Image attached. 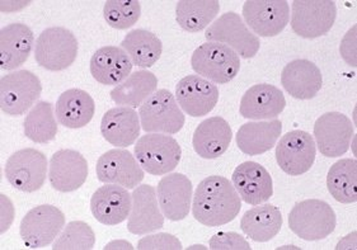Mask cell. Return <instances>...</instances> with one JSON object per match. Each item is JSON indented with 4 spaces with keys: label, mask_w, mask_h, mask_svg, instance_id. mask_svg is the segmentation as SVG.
<instances>
[{
    "label": "cell",
    "mask_w": 357,
    "mask_h": 250,
    "mask_svg": "<svg viewBox=\"0 0 357 250\" xmlns=\"http://www.w3.org/2000/svg\"><path fill=\"white\" fill-rule=\"evenodd\" d=\"M241 208L242 198L233 183L220 175L204 179L193 193V217L205 226L216 228L233 221Z\"/></svg>",
    "instance_id": "cell-1"
},
{
    "label": "cell",
    "mask_w": 357,
    "mask_h": 250,
    "mask_svg": "<svg viewBox=\"0 0 357 250\" xmlns=\"http://www.w3.org/2000/svg\"><path fill=\"white\" fill-rule=\"evenodd\" d=\"M337 225L335 210L326 201H301L289 214V228L295 235L307 242L328 237Z\"/></svg>",
    "instance_id": "cell-2"
},
{
    "label": "cell",
    "mask_w": 357,
    "mask_h": 250,
    "mask_svg": "<svg viewBox=\"0 0 357 250\" xmlns=\"http://www.w3.org/2000/svg\"><path fill=\"white\" fill-rule=\"evenodd\" d=\"M193 72L215 84H227L241 70V58L236 51L219 42L200 45L191 58Z\"/></svg>",
    "instance_id": "cell-3"
},
{
    "label": "cell",
    "mask_w": 357,
    "mask_h": 250,
    "mask_svg": "<svg viewBox=\"0 0 357 250\" xmlns=\"http://www.w3.org/2000/svg\"><path fill=\"white\" fill-rule=\"evenodd\" d=\"M142 129L146 134L174 135L185 126V115L168 89H159L139 109Z\"/></svg>",
    "instance_id": "cell-4"
},
{
    "label": "cell",
    "mask_w": 357,
    "mask_h": 250,
    "mask_svg": "<svg viewBox=\"0 0 357 250\" xmlns=\"http://www.w3.org/2000/svg\"><path fill=\"white\" fill-rule=\"evenodd\" d=\"M136 160L151 175H165L178 166L182 149L176 139L167 134H146L135 145Z\"/></svg>",
    "instance_id": "cell-5"
},
{
    "label": "cell",
    "mask_w": 357,
    "mask_h": 250,
    "mask_svg": "<svg viewBox=\"0 0 357 250\" xmlns=\"http://www.w3.org/2000/svg\"><path fill=\"white\" fill-rule=\"evenodd\" d=\"M78 40L64 27L43 31L35 46V60L43 69L61 72L74 64L78 56Z\"/></svg>",
    "instance_id": "cell-6"
},
{
    "label": "cell",
    "mask_w": 357,
    "mask_h": 250,
    "mask_svg": "<svg viewBox=\"0 0 357 250\" xmlns=\"http://www.w3.org/2000/svg\"><path fill=\"white\" fill-rule=\"evenodd\" d=\"M43 92L41 80L29 70H17L0 80V107L9 116L24 115Z\"/></svg>",
    "instance_id": "cell-7"
},
{
    "label": "cell",
    "mask_w": 357,
    "mask_h": 250,
    "mask_svg": "<svg viewBox=\"0 0 357 250\" xmlns=\"http://www.w3.org/2000/svg\"><path fill=\"white\" fill-rule=\"evenodd\" d=\"M207 42L227 45L239 58H255L259 51V38L250 32L243 18L236 12H227L215 19L205 32Z\"/></svg>",
    "instance_id": "cell-8"
},
{
    "label": "cell",
    "mask_w": 357,
    "mask_h": 250,
    "mask_svg": "<svg viewBox=\"0 0 357 250\" xmlns=\"http://www.w3.org/2000/svg\"><path fill=\"white\" fill-rule=\"evenodd\" d=\"M337 18V6L332 0H295L291 6V29L303 38L327 35Z\"/></svg>",
    "instance_id": "cell-9"
},
{
    "label": "cell",
    "mask_w": 357,
    "mask_h": 250,
    "mask_svg": "<svg viewBox=\"0 0 357 250\" xmlns=\"http://www.w3.org/2000/svg\"><path fill=\"white\" fill-rule=\"evenodd\" d=\"M47 157L33 148L15 151L6 163V177L10 186L21 192L38 191L47 177Z\"/></svg>",
    "instance_id": "cell-10"
},
{
    "label": "cell",
    "mask_w": 357,
    "mask_h": 250,
    "mask_svg": "<svg viewBox=\"0 0 357 250\" xmlns=\"http://www.w3.org/2000/svg\"><path fill=\"white\" fill-rule=\"evenodd\" d=\"M65 228V214L52 205H40L29 210L20 226L23 243L31 249L50 245Z\"/></svg>",
    "instance_id": "cell-11"
},
{
    "label": "cell",
    "mask_w": 357,
    "mask_h": 250,
    "mask_svg": "<svg viewBox=\"0 0 357 250\" xmlns=\"http://www.w3.org/2000/svg\"><path fill=\"white\" fill-rule=\"evenodd\" d=\"M317 146L314 137L301 130H294L281 137L276 145V160L282 172L299 177L314 164Z\"/></svg>",
    "instance_id": "cell-12"
},
{
    "label": "cell",
    "mask_w": 357,
    "mask_h": 250,
    "mask_svg": "<svg viewBox=\"0 0 357 250\" xmlns=\"http://www.w3.org/2000/svg\"><path fill=\"white\" fill-rule=\"evenodd\" d=\"M243 21L257 37L278 36L290 22V6L286 0H248Z\"/></svg>",
    "instance_id": "cell-13"
},
{
    "label": "cell",
    "mask_w": 357,
    "mask_h": 250,
    "mask_svg": "<svg viewBox=\"0 0 357 250\" xmlns=\"http://www.w3.org/2000/svg\"><path fill=\"white\" fill-rule=\"evenodd\" d=\"M354 134L355 127L350 118L340 112H327L315 121V146L324 157L344 155L350 149Z\"/></svg>",
    "instance_id": "cell-14"
},
{
    "label": "cell",
    "mask_w": 357,
    "mask_h": 250,
    "mask_svg": "<svg viewBox=\"0 0 357 250\" xmlns=\"http://www.w3.org/2000/svg\"><path fill=\"white\" fill-rule=\"evenodd\" d=\"M96 173L102 183L119 185L126 189H134L145 178L144 169L136 157L129 150L120 148L108 150L100 157Z\"/></svg>",
    "instance_id": "cell-15"
},
{
    "label": "cell",
    "mask_w": 357,
    "mask_h": 250,
    "mask_svg": "<svg viewBox=\"0 0 357 250\" xmlns=\"http://www.w3.org/2000/svg\"><path fill=\"white\" fill-rule=\"evenodd\" d=\"M157 196L165 217L169 221H182L192 208V182L185 174L168 173L158 183Z\"/></svg>",
    "instance_id": "cell-16"
},
{
    "label": "cell",
    "mask_w": 357,
    "mask_h": 250,
    "mask_svg": "<svg viewBox=\"0 0 357 250\" xmlns=\"http://www.w3.org/2000/svg\"><path fill=\"white\" fill-rule=\"evenodd\" d=\"M132 206L128 230L134 235H146L165 226V214L158 202L157 189L151 185H139L132 192Z\"/></svg>",
    "instance_id": "cell-17"
},
{
    "label": "cell",
    "mask_w": 357,
    "mask_h": 250,
    "mask_svg": "<svg viewBox=\"0 0 357 250\" xmlns=\"http://www.w3.org/2000/svg\"><path fill=\"white\" fill-rule=\"evenodd\" d=\"M176 100L179 107L191 117L206 116L219 100V89L200 75H187L176 86Z\"/></svg>",
    "instance_id": "cell-18"
},
{
    "label": "cell",
    "mask_w": 357,
    "mask_h": 250,
    "mask_svg": "<svg viewBox=\"0 0 357 250\" xmlns=\"http://www.w3.org/2000/svg\"><path fill=\"white\" fill-rule=\"evenodd\" d=\"M88 173V162L79 151L63 149L51 157L49 180L59 192L77 191L86 183Z\"/></svg>",
    "instance_id": "cell-19"
},
{
    "label": "cell",
    "mask_w": 357,
    "mask_h": 250,
    "mask_svg": "<svg viewBox=\"0 0 357 250\" xmlns=\"http://www.w3.org/2000/svg\"><path fill=\"white\" fill-rule=\"evenodd\" d=\"M231 182L242 201L252 206L262 205L273 194V182L270 173L256 162H244L238 165Z\"/></svg>",
    "instance_id": "cell-20"
},
{
    "label": "cell",
    "mask_w": 357,
    "mask_h": 250,
    "mask_svg": "<svg viewBox=\"0 0 357 250\" xmlns=\"http://www.w3.org/2000/svg\"><path fill=\"white\" fill-rule=\"evenodd\" d=\"M132 196L125 187L108 185L100 187L92 196L91 210L97 221L114 226L129 219Z\"/></svg>",
    "instance_id": "cell-21"
},
{
    "label": "cell",
    "mask_w": 357,
    "mask_h": 250,
    "mask_svg": "<svg viewBox=\"0 0 357 250\" xmlns=\"http://www.w3.org/2000/svg\"><path fill=\"white\" fill-rule=\"evenodd\" d=\"M286 107L284 93L271 84H256L243 94L241 100V116L253 121L275 120Z\"/></svg>",
    "instance_id": "cell-22"
},
{
    "label": "cell",
    "mask_w": 357,
    "mask_h": 250,
    "mask_svg": "<svg viewBox=\"0 0 357 250\" xmlns=\"http://www.w3.org/2000/svg\"><path fill=\"white\" fill-rule=\"evenodd\" d=\"M140 117L134 108L126 106L111 108L102 117V136L116 148L125 149L135 143L140 136Z\"/></svg>",
    "instance_id": "cell-23"
},
{
    "label": "cell",
    "mask_w": 357,
    "mask_h": 250,
    "mask_svg": "<svg viewBox=\"0 0 357 250\" xmlns=\"http://www.w3.org/2000/svg\"><path fill=\"white\" fill-rule=\"evenodd\" d=\"M281 84L295 100H313L321 92L323 77L314 63L305 58H298L284 68Z\"/></svg>",
    "instance_id": "cell-24"
},
{
    "label": "cell",
    "mask_w": 357,
    "mask_h": 250,
    "mask_svg": "<svg viewBox=\"0 0 357 250\" xmlns=\"http://www.w3.org/2000/svg\"><path fill=\"white\" fill-rule=\"evenodd\" d=\"M35 45L32 29L23 23H12L0 31V65L15 70L29 60Z\"/></svg>",
    "instance_id": "cell-25"
},
{
    "label": "cell",
    "mask_w": 357,
    "mask_h": 250,
    "mask_svg": "<svg viewBox=\"0 0 357 250\" xmlns=\"http://www.w3.org/2000/svg\"><path fill=\"white\" fill-rule=\"evenodd\" d=\"M132 66L126 51L119 46L100 47L91 58V74L103 86L121 84L129 78Z\"/></svg>",
    "instance_id": "cell-26"
},
{
    "label": "cell",
    "mask_w": 357,
    "mask_h": 250,
    "mask_svg": "<svg viewBox=\"0 0 357 250\" xmlns=\"http://www.w3.org/2000/svg\"><path fill=\"white\" fill-rule=\"evenodd\" d=\"M233 131L222 117L215 116L201 122L193 132L192 146L196 154L204 159H218L228 150Z\"/></svg>",
    "instance_id": "cell-27"
},
{
    "label": "cell",
    "mask_w": 357,
    "mask_h": 250,
    "mask_svg": "<svg viewBox=\"0 0 357 250\" xmlns=\"http://www.w3.org/2000/svg\"><path fill=\"white\" fill-rule=\"evenodd\" d=\"M281 132L282 123L278 118L268 121L247 122L236 132V145L245 155L256 157L276 146Z\"/></svg>",
    "instance_id": "cell-28"
},
{
    "label": "cell",
    "mask_w": 357,
    "mask_h": 250,
    "mask_svg": "<svg viewBox=\"0 0 357 250\" xmlns=\"http://www.w3.org/2000/svg\"><path fill=\"white\" fill-rule=\"evenodd\" d=\"M96 104L91 94L73 88L65 91L56 102V117L60 125L66 129L86 127L93 118Z\"/></svg>",
    "instance_id": "cell-29"
},
{
    "label": "cell",
    "mask_w": 357,
    "mask_h": 250,
    "mask_svg": "<svg viewBox=\"0 0 357 250\" xmlns=\"http://www.w3.org/2000/svg\"><path fill=\"white\" fill-rule=\"evenodd\" d=\"M282 222V214L276 206L257 205L243 214L241 229L253 242L266 243L279 234Z\"/></svg>",
    "instance_id": "cell-30"
},
{
    "label": "cell",
    "mask_w": 357,
    "mask_h": 250,
    "mask_svg": "<svg viewBox=\"0 0 357 250\" xmlns=\"http://www.w3.org/2000/svg\"><path fill=\"white\" fill-rule=\"evenodd\" d=\"M158 79L149 70L131 72L129 78L111 91V100L119 106L135 108L142 106L151 94L157 92Z\"/></svg>",
    "instance_id": "cell-31"
},
{
    "label": "cell",
    "mask_w": 357,
    "mask_h": 250,
    "mask_svg": "<svg viewBox=\"0 0 357 250\" xmlns=\"http://www.w3.org/2000/svg\"><path fill=\"white\" fill-rule=\"evenodd\" d=\"M121 47L129 55L132 65L148 69L160 58L163 43L153 32L146 29H132L122 40Z\"/></svg>",
    "instance_id": "cell-32"
},
{
    "label": "cell",
    "mask_w": 357,
    "mask_h": 250,
    "mask_svg": "<svg viewBox=\"0 0 357 250\" xmlns=\"http://www.w3.org/2000/svg\"><path fill=\"white\" fill-rule=\"evenodd\" d=\"M219 12L220 3L218 0H179L176 6L179 27L191 33L206 29Z\"/></svg>",
    "instance_id": "cell-33"
},
{
    "label": "cell",
    "mask_w": 357,
    "mask_h": 250,
    "mask_svg": "<svg viewBox=\"0 0 357 250\" xmlns=\"http://www.w3.org/2000/svg\"><path fill=\"white\" fill-rule=\"evenodd\" d=\"M327 187L331 196L340 203L357 201L356 159H341L329 168Z\"/></svg>",
    "instance_id": "cell-34"
},
{
    "label": "cell",
    "mask_w": 357,
    "mask_h": 250,
    "mask_svg": "<svg viewBox=\"0 0 357 250\" xmlns=\"http://www.w3.org/2000/svg\"><path fill=\"white\" fill-rule=\"evenodd\" d=\"M24 135L36 143H47L57 135V122L50 102L40 100L23 121Z\"/></svg>",
    "instance_id": "cell-35"
},
{
    "label": "cell",
    "mask_w": 357,
    "mask_h": 250,
    "mask_svg": "<svg viewBox=\"0 0 357 250\" xmlns=\"http://www.w3.org/2000/svg\"><path fill=\"white\" fill-rule=\"evenodd\" d=\"M96 243L94 231L86 222L72 221L65 226L56 242L54 250H91Z\"/></svg>",
    "instance_id": "cell-36"
},
{
    "label": "cell",
    "mask_w": 357,
    "mask_h": 250,
    "mask_svg": "<svg viewBox=\"0 0 357 250\" xmlns=\"http://www.w3.org/2000/svg\"><path fill=\"white\" fill-rule=\"evenodd\" d=\"M103 15L112 29H128L140 19L142 4L137 0H108Z\"/></svg>",
    "instance_id": "cell-37"
},
{
    "label": "cell",
    "mask_w": 357,
    "mask_h": 250,
    "mask_svg": "<svg viewBox=\"0 0 357 250\" xmlns=\"http://www.w3.org/2000/svg\"><path fill=\"white\" fill-rule=\"evenodd\" d=\"M139 250H181L182 243L176 236L168 233L146 234L137 243Z\"/></svg>",
    "instance_id": "cell-38"
},
{
    "label": "cell",
    "mask_w": 357,
    "mask_h": 250,
    "mask_svg": "<svg viewBox=\"0 0 357 250\" xmlns=\"http://www.w3.org/2000/svg\"><path fill=\"white\" fill-rule=\"evenodd\" d=\"M210 249L214 250H250V245L243 236L234 231H222L215 234L210 242Z\"/></svg>",
    "instance_id": "cell-39"
},
{
    "label": "cell",
    "mask_w": 357,
    "mask_h": 250,
    "mask_svg": "<svg viewBox=\"0 0 357 250\" xmlns=\"http://www.w3.org/2000/svg\"><path fill=\"white\" fill-rule=\"evenodd\" d=\"M357 26H354L352 29L344 35L342 38V42L340 46V52L343 60L347 64L356 68L357 65Z\"/></svg>",
    "instance_id": "cell-40"
},
{
    "label": "cell",
    "mask_w": 357,
    "mask_h": 250,
    "mask_svg": "<svg viewBox=\"0 0 357 250\" xmlns=\"http://www.w3.org/2000/svg\"><path fill=\"white\" fill-rule=\"evenodd\" d=\"M1 234L6 233L15 220V208L7 196L1 194Z\"/></svg>",
    "instance_id": "cell-41"
},
{
    "label": "cell",
    "mask_w": 357,
    "mask_h": 250,
    "mask_svg": "<svg viewBox=\"0 0 357 250\" xmlns=\"http://www.w3.org/2000/svg\"><path fill=\"white\" fill-rule=\"evenodd\" d=\"M336 249H356V231L342 239Z\"/></svg>",
    "instance_id": "cell-42"
},
{
    "label": "cell",
    "mask_w": 357,
    "mask_h": 250,
    "mask_svg": "<svg viewBox=\"0 0 357 250\" xmlns=\"http://www.w3.org/2000/svg\"><path fill=\"white\" fill-rule=\"evenodd\" d=\"M105 249L106 250H119V249H126V250H132L135 249L134 247H132V244L129 243V242H126V240H114V242H111V243H108L106 247H105Z\"/></svg>",
    "instance_id": "cell-43"
},
{
    "label": "cell",
    "mask_w": 357,
    "mask_h": 250,
    "mask_svg": "<svg viewBox=\"0 0 357 250\" xmlns=\"http://www.w3.org/2000/svg\"><path fill=\"white\" fill-rule=\"evenodd\" d=\"M188 250H193V249H202L205 250L207 249L205 245H192V247H188L187 248Z\"/></svg>",
    "instance_id": "cell-44"
}]
</instances>
